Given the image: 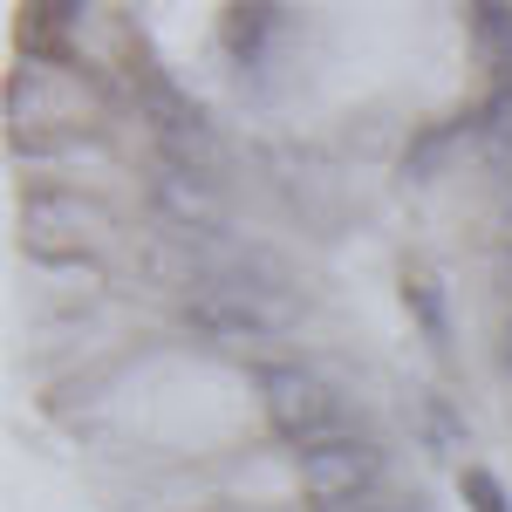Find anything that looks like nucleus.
Returning a JSON list of instances; mask_svg holds the SVG:
<instances>
[]
</instances>
